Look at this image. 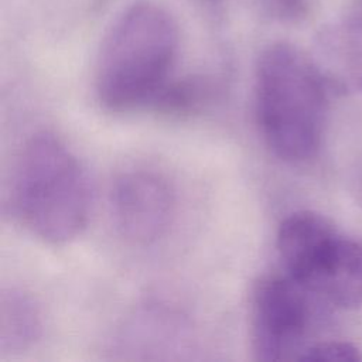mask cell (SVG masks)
I'll return each instance as SVG.
<instances>
[{
    "label": "cell",
    "instance_id": "cell-1",
    "mask_svg": "<svg viewBox=\"0 0 362 362\" xmlns=\"http://www.w3.org/2000/svg\"><path fill=\"white\" fill-rule=\"evenodd\" d=\"M322 66L298 47L277 41L264 47L255 69V115L269 150L286 163H305L321 147L328 96Z\"/></svg>",
    "mask_w": 362,
    "mask_h": 362
},
{
    "label": "cell",
    "instance_id": "cell-3",
    "mask_svg": "<svg viewBox=\"0 0 362 362\" xmlns=\"http://www.w3.org/2000/svg\"><path fill=\"white\" fill-rule=\"evenodd\" d=\"M11 191L16 216L45 243H68L88 226L92 209L88 175L71 148L52 133L40 132L25 141Z\"/></svg>",
    "mask_w": 362,
    "mask_h": 362
},
{
    "label": "cell",
    "instance_id": "cell-9",
    "mask_svg": "<svg viewBox=\"0 0 362 362\" xmlns=\"http://www.w3.org/2000/svg\"><path fill=\"white\" fill-rule=\"evenodd\" d=\"M263 11L283 23H298L310 13L308 0H259Z\"/></svg>",
    "mask_w": 362,
    "mask_h": 362
},
{
    "label": "cell",
    "instance_id": "cell-8",
    "mask_svg": "<svg viewBox=\"0 0 362 362\" xmlns=\"http://www.w3.org/2000/svg\"><path fill=\"white\" fill-rule=\"evenodd\" d=\"M300 361L317 362H362V351L345 341L311 342L300 356Z\"/></svg>",
    "mask_w": 362,
    "mask_h": 362
},
{
    "label": "cell",
    "instance_id": "cell-4",
    "mask_svg": "<svg viewBox=\"0 0 362 362\" xmlns=\"http://www.w3.org/2000/svg\"><path fill=\"white\" fill-rule=\"evenodd\" d=\"M276 249L284 273L328 308L362 304V240L339 232L325 215L290 214L279 226Z\"/></svg>",
    "mask_w": 362,
    "mask_h": 362
},
{
    "label": "cell",
    "instance_id": "cell-10",
    "mask_svg": "<svg viewBox=\"0 0 362 362\" xmlns=\"http://www.w3.org/2000/svg\"><path fill=\"white\" fill-rule=\"evenodd\" d=\"M209 7H212V8H218V7H221L222 6V3H223V0H204Z\"/></svg>",
    "mask_w": 362,
    "mask_h": 362
},
{
    "label": "cell",
    "instance_id": "cell-11",
    "mask_svg": "<svg viewBox=\"0 0 362 362\" xmlns=\"http://www.w3.org/2000/svg\"><path fill=\"white\" fill-rule=\"evenodd\" d=\"M361 182H362V178H361ZM361 191H362V188H361Z\"/></svg>",
    "mask_w": 362,
    "mask_h": 362
},
{
    "label": "cell",
    "instance_id": "cell-7",
    "mask_svg": "<svg viewBox=\"0 0 362 362\" xmlns=\"http://www.w3.org/2000/svg\"><path fill=\"white\" fill-rule=\"evenodd\" d=\"M42 332L41 313L34 298L20 290L1 296L0 351L18 354L30 348Z\"/></svg>",
    "mask_w": 362,
    "mask_h": 362
},
{
    "label": "cell",
    "instance_id": "cell-2",
    "mask_svg": "<svg viewBox=\"0 0 362 362\" xmlns=\"http://www.w3.org/2000/svg\"><path fill=\"white\" fill-rule=\"evenodd\" d=\"M180 49L173 13L156 0H136L107 27L95 62V93L110 112L153 103L170 82Z\"/></svg>",
    "mask_w": 362,
    "mask_h": 362
},
{
    "label": "cell",
    "instance_id": "cell-6",
    "mask_svg": "<svg viewBox=\"0 0 362 362\" xmlns=\"http://www.w3.org/2000/svg\"><path fill=\"white\" fill-rule=\"evenodd\" d=\"M110 209L119 233L136 245L160 239L171 225L175 197L165 178L150 170H130L116 178Z\"/></svg>",
    "mask_w": 362,
    "mask_h": 362
},
{
    "label": "cell",
    "instance_id": "cell-5",
    "mask_svg": "<svg viewBox=\"0 0 362 362\" xmlns=\"http://www.w3.org/2000/svg\"><path fill=\"white\" fill-rule=\"evenodd\" d=\"M328 310L286 273L257 280L250 297L252 351L259 361L300 359L308 337Z\"/></svg>",
    "mask_w": 362,
    "mask_h": 362
}]
</instances>
